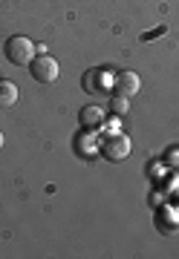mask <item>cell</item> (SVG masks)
Segmentation results:
<instances>
[{
  "mask_svg": "<svg viewBox=\"0 0 179 259\" xmlns=\"http://www.w3.org/2000/svg\"><path fill=\"white\" fill-rule=\"evenodd\" d=\"M35 52H38V47L23 35H15V37L6 40V58H9V64H15V66H29L35 61Z\"/></svg>",
  "mask_w": 179,
  "mask_h": 259,
  "instance_id": "cell-1",
  "label": "cell"
},
{
  "mask_svg": "<svg viewBox=\"0 0 179 259\" xmlns=\"http://www.w3.org/2000/svg\"><path fill=\"white\" fill-rule=\"evenodd\" d=\"M29 72H32V78L38 83H52V81H58V61L49 58L47 52H41V55L29 64Z\"/></svg>",
  "mask_w": 179,
  "mask_h": 259,
  "instance_id": "cell-2",
  "label": "cell"
},
{
  "mask_svg": "<svg viewBox=\"0 0 179 259\" xmlns=\"http://www.w3.org/2000/svg\"><path fill=\"white\" fill-rule=\"evenodd\" d=\"M101 156L107 161H124V158L130 156V139L122 136V133H116V136H107L101 141Z\"/></svg>",
  "mask_w": 179,
  "mask_h": 259,
  "instance_id": "cell-3",
  "label": "cell"
},
{
  "mask_svg": "<svg viewBox=\"0 0 179 259\" xmlns=\"http://www.w3.org/2000/svg\"><path fill=\"white\" fill-rule=\"evenodd\" d=\"M113 90L116 95H122V98H133V95L141 90V81L136 72H119L113 78Z\"/></svg>",
  "mask_w": 179,
  "mask_h": 259,
  "instance_id": "cell-4",
  "label": "cell"
},
{
  "mask_svg": "<svg viewBox=\"0 0 179 259\" xmlns=\"http://www.w3.org/2000/svg\"><path fill=\"white\" fill-rule=\"evenodd\" d=\"M18 87L12 81H0V110H9V107H15L18 104Z\"/></svg>",
  "mask_w": 179,
  "mask_h": 259,
  "instance_id": "cell-5",
  "label": "cell"
},
{
  "mask_svg": "<svg viewBox=\"0 0 179 259\" xmlns=\"http://www.w3.org/2000/svg\"><path fill=\"white\" fill-rule=\"evenodd\" d=\"M81 124H84V127H101L104 110L101 107H84V110H81Z\"/></svg>",
  "mask_w": 179,
  "mask_h": 259,
  "instance_id": "cell-6",
  "label": "cell"
},
{
  "mask_svg": "<svg viewBox=\"0 0 179 259\" xmlns=\"http://www.w3.org/2000/svg\"><path fill=\"white\" fill-rule=\"evenodd\" d=\"M127 107H130V98H122V95H116L113 101H110V110H113L116 115H124Z\"/></svg>",
  "mask_w": 179,
  "mask_h": 259,
  "instance_id": "cell-7",
  "label": "cell"
},
{
  "mask_svg": "<svg viewBox=\"0 0 179 259\" xmlns=\"http://www.w3.org/2000/svg\"><path fill=\"white\" fill-rule=\"evenodd\" d=\"M168 29L165 26H159V29H153V32H148V35H141V40H151V37H159V35H165Z\"/></svg>",
  "mask_w": 179,
  "mask_h": 259,
  "instance_id": "cell-8",
  "label": "cell"
},
{
  "mask_svg": "<svg viewBox=\"0 0 179 259\" xmlns=\"http://www.w3.org/2000/svg\"><path fill=\"white\" fill-rule=\"evenodd\" d=\"M0 147H3V133H0Z\"/></svg>",
  "mask_w": 179,
  "mask_h": 259,
  "instance_id": "cell-9",
  "label": "cell"
}]
</instances>
